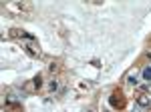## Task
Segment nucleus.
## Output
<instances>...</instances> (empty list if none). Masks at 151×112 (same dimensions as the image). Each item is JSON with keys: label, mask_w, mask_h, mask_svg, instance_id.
I'll return each mask as SVG.
<instances>
[{"label": "nucleus", "mask_w": 151, "mask_h": 112, "mask_svg": "<svg viewBox=\"0 0 151 112\" xmlns=\"http://www.w3.org/2000/svg\"><path fill=\"white\" fill-rule=\"evenodd\" d=\"M137 104H139V106H151V96H147V94H141L139 98H137Z\"/></svg>", "instance_id": "nucleus-2"}, {"label": "nucleus", "mask_w": 151, "mask_h": 112, "mask_svg": "<svg viewBox=\"0 0 151 112\" xmlns=\"http://www.w3.org/2000/svg\"><path fill=\"white\" fill-rule=\"evenodd\" d=\"M147 56H149V58H151V48H149V50H147Z\"/></svg>", "instance_id": "nucleus-4"}, {"label": "nucleus", "mask_w": 151, "mask_h": 112, "mask_svg": "<svg viewBox=\"0 0 151 112\" xmlns=\"http://www.w3.org/2000/svg\"><path fill=\"white\" fill-rule=\"evenodd\" d=\"M109 104H111L113 108H123V104H125L123 94H121V92H113V94H111V98H109Z\"/></svg>", "instance_id": "nucleus-1"}, {"label": "nucleus", "mask_w": 151, "mask_h": 112, "mask_svg": "<svg viewBox=\"0 0 151 112\" xmlns=\"http://www.w3.org/2000/svg\"><path fill=\"white\" fill-rule=\"evenodd\" d=\"M143 78H145V80H151V66H145V68H143Z\"/></svg>", "instance_id": "nucleus-3"}]
</instances>
